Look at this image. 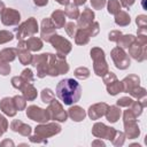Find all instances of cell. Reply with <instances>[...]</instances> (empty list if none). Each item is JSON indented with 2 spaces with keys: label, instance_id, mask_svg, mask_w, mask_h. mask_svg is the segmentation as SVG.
Listing matches in <instances>:
<instances>
[{
  "label": "cell",
  "instance_id": "b9f144b4",
  "mask_svg": "<svg viewBox=\"0 0 147 147\" xmlns=\"http://www.w3.org/2000/svg\"><path fill=\"white\" fill-rule=\"evenodd\" d=\"M21 77L24 79V82H25V83H33V82H34L33 72H32V70H31V69H29V68H26V69H24V70L22 71Z\"/></svg>",
  "mask_w": 147,
  "mask_h": 147
},
{
  "label": "cell",
  "instance_id": "6125c7cd",
  "mask_svg": "<svg viewBox=\"0 0 147 147\" xmlns=\"http://www.w3.org/2000/svg\"><path fill=\"white\" fill-rule=\"evenodd\" d=\"M1 136H2V133H1V132H0V137H1Z\"/></svg>",
  "mask_w": 147,
  "mask_h": 147
},
{
  "label": "cell",
  "instance_id": "7c38bea8",
  "mask_svg": "<svg viewBox=\"0 0 147 147\" xmlns=\"http://www.w3.org/2000/svg\"><path fill=\"white\" fill-rule=\"evenodd\" d=\"M0 15H1V23L6 26L18 25L21 22V14L16 9L5 8Z\"/></svg>",
  "mask_w": 147,
  "mask_h": 147
},
{
  "label": "cell",
  "instance_id": "30bf717a",
  "mask_svg": "<svg viewBox=\"0 0 147 147\" xmlns=\"http://www.w3.org/2000/svg\"><path fill=\"white\" fill-rule=\"evenodd\" d=\"M49 42L52 44V46L55 48L57 54H62V55H67L71 52L72 49V44L65 39L64 37L55 33L54 36H52V38L49 39Z\"/></svg>",
  "mask_w": 147,
  "mask_h": 147
},
{
  "label": "cell",
  "instance_id": "7a4b0ae2",
  "mask_svg": "<svg viewBox=\"0 0 147 147\" xmlns=\"http://www.w3.org/2000/svg\"><path fill=\"white\" fill-rule=\"evenodd\" d=\"M61 130V125L56 122L39 123V125L34 127V134L30 136L29 139L32 144H47V138L59 134Z\"/></svg>",
  "mask_w": 147,
  "mask_h": 147
},
{
  "label": "cell",
  "instance_id": "bcb514c9",
  "mask_svg": "<svg viewBox=\"0 0 147 147\" xmlns=\"http://www.w3.org/2000/svg\"><path fill=\"white\" fill-rule=\"evenodd\" d=\"M10 64L9 62H5V61H0V75L1 76H7L10 74Z\"/></svg>",
  "mask_w": 147,
  "mask_h": 147
},
{
  "label": "cell",
  "instance_id": "60d3db41",
  "mask_svg": "<svg viewBox=\"0 0 147 147\" xmlns=\"http://www.w3.org/2000/svg\"><path fill=\"white\" fill-rule=\"evenodd\" d=\"M130 109L132 110V113L134 114V116H136V117H139V116L142 114L144 106L140 103V101H139V100H137V101H133V102L131 103Z\"/></svg>",
  "mask_w": 147,
  "mask_h": 147
},
{
  "label": "cell",
  "instance_id": "91938a15",
  "mask_svg": "<svg viewBox=\"0 0 147 147\" xmlns=\"http://www.w3.org/2000/svg\"><path fill=\"white\" fill-rule=\"evenodd\" d=\"M86 2V0H74V3L76 6H83Z\"/></svg>",
  "mask_w": 147,
  "mask_h": 147
},
{
  "label": "cell",
  "instance_id": "f546056e",
  "mask_svg": "<svg viewBox=\"0 0 147 147\" xmlns=\"http://www.w3.org/2000/svg\"><path fill=\"white\" fill-rule=\"evenodd\" d=\"M134 40H136V37L133 34H122L119 37V39L116 41L117 42V47L126 49L134 42Z\"/></svg>",
  "mask_w": 147,
  "mask_h": 147
},
{
  "label": "cell",
  "instance_id": "d6986e66",
  "mask_svg": "<svg viewBox=\"0 0 147 147\" xmlns=\"http://www.w3.org/2000/svg\"><path fill=\"white\" fill-rule=\"evenodd\" d=\"M140 85V78L137 75H129L122 80V86H123V92L129 93L131 90Z\"/></svg>",
  "mask_w": 147,
  "mask_h": 147
},
{
  "label": "cell",
  "instance_id": "94428289",
  "mask_svg": "<svg viewBox=\"0 0 147 147\" xmlns=\"http://www.w3.org/2000/svg\"><path fill=\"white\" fill-rule=\"evenodd\" d=\"M5 8H6V7H5V3H3V2L0 0V14L2 13V10H3Z\"/></svg>",
  "mask_w": 147,
  "mask_h": 147
},
{
  "label": "cell",
  "instance_id": "8d00e7d4",
  "mask_svg": "<svg viewBox=\"0 0 147 147\" xmlns=\"http://www.w3.org/2000/svg\"><path fill=\"white\" fill-rule=\"evenodd\" d=\"M129 94H130L132 98H136L137 100H140L141 98L147 96L146 88H145V87H141L140 85H139V86H137V87H134L133 90H131V91L129 92Z\"/></svg>",
  "mask_w": 147,
  "mask_h": 147
},
{
  "label": "cell",
  "instance_id": "e575fe53",
  "mask_svg": "<svg viewBox=\"0 0 147 147\" xmlns=\"http://www.w3.org/2000/svg\"><path fill=\"white\" fill-rule=\"evenodd\" d=\"M13 102L15 105V108L17 111L24 110L26 108V100L24 99L23 95H15L13 96Z\"/></svg>",
  "mask_w": 147,
  "mask_h": 147
},
{
  "label": "cell",
  "instance_id": "f5cc1de1",
  "mask_svg": "<svg viewBox=\"0 0 147 147\" xmlns=\"http://www.w3.org/2000/svg\"><path fill=\"white\" fill-rule=\"evenodd\" d=\"M133 119H137V117L134 116L132 110L127 107V109L124 110V113H123V121H133Z\"/></svg>",
  "mask_w": 147,
  "mask_h": 147
},
{
  "label": "cell",
  "instance_id": "ac0fdd59",
  "mask_svg": "<svg viewBox=\"0 0 147 147\" xmlns=\"http://www.w3.org/2000/svg\"><path fill=\"white\" fill-rule=\"evenodd\" d=\"M0 110H1L5 115H7V116H9V117H14V116L16 115L17 110H16L15 105H14V102H13V98L6 96V98L1 99V100H0Z\"/></svg>",
  "mask_w": 147,
  "mask_h": 147
},
{
  "label": "cell",
  "instance_id": "52a82bcc",
  "mask_svg": "<svg viewBox=\"0 0 147 147\" xmlns=\"http://www.w3.org/2000/svg\"><path fill=\"white\" fill-rule=\"evenodd\" d=\"M110 56L113 59L115 67L119 70H125L131 64V60H130L129 54L121 47H117V46L114 47L110 52Z\"/></svg>",
  "mask_w": 147,
  "mask_h": 147
},
{
  "label": "cell",
  "instance_id": "4dcf8cb0",
  "mask_svg": "<svg viewBox=\"0 0 147 147\" xmlns=\"http://www.w3.org/2000/svg\"><path fill=\"white\" fill-rule=\"evenodd\" d=\"M16 49H17V48H16ZM17 56H18V60H20L21 64H23V65L31 64L32 54H31V52H30V51H28L26 48L17 49Z\"/></svg>",
  "mask_w": 147,
  "mask_h": 147
},
{
  "label": "cell",
  "instance_id": "277c9868",
  "mask_svg": "<svg viewBox=\"0 0 147 147\" xmlns=\"http://www.w3.org/2000/svg\"><path fill=\"white\" fill-rule=\"evenodd\" d=\"M91 59L93 61V71L98 77L105 76L109 71L108 63L106 61V55L105 51L100 47H93L90 51Z\"/></svg>",
  "mask_w": 147,
  "mask_h": 147
},
{
  "label": "cell",
  "instance_id": "5b68a950",
  "mask_svg": "<svg viewBox=\"0 0 147 147\" xmlns=\"http://www.w3.org/2000/svg\"><path fill=\"white\" fill-rule=\"evenodd\" d=\"M52 56H53L52 53H42V54H38V55H32L31 65L37 69L38 78H44V77L48 76Z\"/></svg>",
  "mask_w": 147,
  "mask_h": 147
},
{
  "label": "cell",
  "instance_id": "7402d4cb",
  "mask_svg": "<svg viewBox=\"0 0 147 147\" xmlns=\"http://www.w3.org/2000/svg\"><path fill=\"white\" fill-rule=\"evenodd\" d=\"M55 69L59 75H64L69 71V64L65 60V55L55 54Z\"/></svg>",
  "mask_w": 147,
  "mask_h": 147
},
{
  "label": "cell",
  "instance_id": "44dd1931",
  "mask_svg": "<svg viewBox=\"0 0 147 147\" xmlns=\"http://www.w3.org/2000/svg\"><path fill=\"white\" fill-rule=\"evenodd\" d=\"M20 91L22 92V95L24 96V99L26 101H33L37 99L38 92H37V88L33 86L32 83H25L24 86Z\"/></svg>",
  "mask_w": 147,
  "mask_h": 147
},
{
  "label": "cell",
  "instance_id": "1f68e13d",
  "mask_svg": "<svg viewBox=\"0 0 147 147\" xmlns=\"http://www.w3.org/2000/svg\"><path fill=\"white\" fill-rule=\"evenodd\" d=\"M63 11H64L65 16H68L71 20H77L79 17V14H80L79 9H78V6H76L75 3H68Z\"/></svg>",
  "mask_w": 147,
  "mask_h": 147
},
{
  "label": "cell",
  "instance_id": "5bb4252c",
  "mask_svg": "<svg viewBox=\"0 0 147 147\" xmlns=\"http://www.w3.org/2000/svg\"><path fill=\"white\" fill-rule=\"evenodd\" d=\"M108 108V105L106 102H98L94 103L92 106H90L88 110H87V115L92 121H96L99 118H101L102 116H105L106 110Z\"/></svg>",
  "mask_w": 147,
  "mask_h": 147
},
{
  "label": "cell",
  "instance_id": "6da1fadb",
  "mask_svg": "<svg viewBox=\"0 0 147 147\" xmlns=\"http://www.w3.org/2000/svg\"><path fill=\"white\" fill-rule=\"evenodd\" d=\"M57 98L67 106H71L79 101L82 96V86L74 78L61 79L56 85Z\"/></svg>",
  "mask_w": 147,
  "mask_h": 147
},
{
  "label": "cell",
  "instance_id": "74e56055",
  "mask_svg": "<svg viewBox=\"0 0 147 147\" xmlns=\"http://www.w3.org/2000/svg\"><path fill=\"white\" fill-rule=\"evenodd\" d=\"M40 96H41V101L44 103H47V105L55 98V95H54V93L51 88H44L40 93Z\"/></svg>",
  "mask_w": 147,
  "mask_h": 147
},
{
  "label": "cell",
  "instance_id": "603a6c76",
  "mask_svg": "<svg viewBox=\"0 0 147 147\" xmlns=\"http://www.w3.org/2000/svg\"><path fill=\"white\" fill-rule=\"evenodd\" d=\"M74 38H75L76 45L84 46V45L88 44V41L91 39V34H90V32H88V30L86 28H84V29H79L78 28V30H77V32H76Z\"/></svg>",
  "mask_w": 147,
  "mask_h": 147
},
{
  "label": "cell",
  "instance_id": "c3c4849f",
  "mask_svg": "<svg viewBox=\"0 0 147 147\" xmlns=\"http://www.w3.org/2000/svg\"><path fill=\"white\" fill-rule=\"evenodd\" d=\"M90 1H91L92 8L93 9H98V10L102 9L107 3V0H90Z\"/></svg>",
  "mask_w": 147,
  "mask_h": 147
},
{
  "label": "cell",
  "instance_id": "7dc6e473",
  "mask_svg": "<svg viewBox=\"0 0 147 147\" xmlns=\"http://www.w3.org/2000/svg\"><path fill=\"white\" fill-rule=\"evenodd\" d=\"M136 23H137L138 28H147V16L144 14L138 15L136 17Z\"/></svg>",
  "mask_w": 147,
  "mask_h": 147
},
{
  "label": "cell",
  "instance_id": "ba28073f",
  "mask_svg": "<svg viewBox=\"0 0 147 147\" xmlns=\"http://www.w3.org/2000/svg\"><path fill=\"white\" fill-rule=\"evenodd\" d=\"M48 114L51 119L55 121V122H65L68 118V113L64 110V108L62 107V105L60 103V101L55 100V98L48 103L47 107Z\"/></svg>",
  "mask_w": 147,
  "mask_h": 147
},
{
  "label": "cell",
  "instance_id": "484cf974",
  "mask_svg": "<svg viewBox=\"0 0 147 147\" xmlns=\"http://www.w3.org/2000/svg\"><path fill=\"white\" fill-rule=\"evenodd\" d=\"M25 44H26L28 51H30V52H39L44 47V42H42L41 38L33 37V36L28 38L25 40Z\"/></svg>",
  "mask_w": 147,
  "mask_h": 147
},
{
  "label": "cell",
  "instance_id": "2e32d148",
  "mask_svg": "<svg viewBox=\"0 0 147 147\" xmlns=\"http://www.w3.org/2000/svg\"><path fill=\"white\" fill-rule=\"evenodd\" d=\"M124 124V134L129 139H136L140 136V129L136 119L133 121H123Z\"/></svg>",
  "mask_w": 147,
  "mask_h": 147
},
{
  "label": "cell",
  "instance_id": "11a10c76",
  "mask_svg": "<svg viewBox=\"0 0 147 147\" xmlns=\"http://www.w3.org/2000/svg\"><path fill=\"white\" fill-rule=\"evenodd\" d=\"M14 147V141L13 140H10V139H5L3 141H1L0 142V147Z\"/></svg>",
  "mask_w": 147,
  "mask_h": 147
},
{
  "label": "cell",
  "instance_id": "3957f363",
  "mask_svg": "<svg viewBox=\"0 0 147 147\" xmlns=\"http://www.w3.org/2000/svg\"><path fill=\"white\" fill-rule=\"evenodd\" d=\"M129 56L138 62L147 59V33H138L134 42L129 47Z\"/></svg>",
  "mask_w": 147,
  "mask_h": 147
},
{
  "label": "cell",
  "instance_id": "836d02e7",
  "mask_svg": "<svg viewBox=\"0 0 147 147\" xmlns=\"http://www.w3.org/2000/svg\"><path fill=\"white\" fill-rule=\"evenodd\" d=\"M106 5H107L108 13L111 15H116L121 10V7H122L118 0H108V2Z\"/></svg>",
  "mask_w": 147,
  "mask_h": 147
},
{
  "label": "cell",
  "instance_id": "e0dca14e",
  "mask_svg": "<svg viewBox=\"0 0 147 147\" xmlns=\"http://www.w3.org/2000/svg\"><path fill=\"white\" fill-rule=\"evenodd\" d=\"M10 129H11V131L18 132L20 134H22L24 137H30L31 132H32V127L29 124H25L20 119H14L10 123Z\"/></svg>",
  "mask_w": 147,
  "mask_h": 147
},
{
  "label": "cell",
  "instance_id": "680465c9",
  "mask_svg": "<svg viewBox=\"0 0 147 147\" xmlns=\"http://www.w3.org/2000/svg\"><path fill=\"white\" fill-rule=\"evenodd\" d=\"M55 1L62 6H67L68 3H70V0H55Z\"/></svg>",
  "mask_w": 147,
  "mask_h": 147
},
{
  "label": "cell",
  "instance_id": "ffe728a7",
  "mask_svg": "<svg viewBox=\"0 0 147 147\" xmlns=\"http://www.w3.org/2000/svg\"><path fill=\"white\" fill-rule=\"evenodd\" d=\"M67 113H68V116L74 122H77V123L84 121L85 117H86V111L82 107H79V106H72V107H70Z\"/></svg>",
  "mask_w": 147,
  "mask_h": 147
},
{
  "label": "cell",
  "instance_id": "f35d334b",
  "mask_svg": "<svg viewBox=\"0 0 147 147\" xmlns=\"http://www.w3.org/2000/svg\"><path fill=\"white\" fill-rule=\"evenodd\" d=\"M63 28L65 29L67 34H68L69 37H71V38L75 37V34H76V32H77V30H78V26H77V24H76L75 22H68V23L64 24Z\"/></svg>",
  "mask_w": 147,
  "mask_h": 147
},
{
  "label": "cell",
  "instance_id": "7bdbcfd3",
  "mask_svg": "<svg viewBox=\"0 0 147 147\" xmlns=\"http://www.w3.org/2000/svg\"><path fill=\"white\" fill-rule=\"evenodd\" d=\"M10 83H11V86H13L14 88H16V90H21V88L24 86V84H25L24 79H23L21 76H14V77L11 78Z\"/></svg>",
  "mask_w": 147,
  "mask_h": 147
},
{
  "label": "cell",
  "instance_id": "681fc988",
  "mask_svg": "<svg viewBox=\"0 0 147 147\" xmlns=\"http://www.w3.org/2000/svg\"><path fill=\"white\" fill-rule=\"evenodd\" d=\"M8 126H9V124H8L7 118H6L3 115L0 114V132H1L2 134H3L5 132H7Z\"/></svg>",
  "mask_w": 147,
  "mask_h": 147
},
{
  "label": "cell",
  "instance_id": "816d5d0a",
  "mask_svg": "<svg viewBox=\"0 0 147 147\" xmlns=\"http://www.w3.org/2000/svg\"><path fill=\"white\" fill-rule=\"evenodd\" d=\"M116 78H117L116 75H115L114 72H111V71H108L105 76H102V80H103L105 84H109V83H111L113 80H115Z\"/></svg>",
  "mask_w": 147,
  "mask_h": 147
},
{
  "label": "cell",
  "instance_id": "f1b7e54d",
  "mask_svg": "<svg viewBox=\"0 0 147 147\" xmlns=\"http://www.w3.org/2000/svg\"><path fill=\"white\" fill-rule=\"evenodd\" d=\"M106 88L109 95H117L118 93L123 92V86H122V82H119L117 78L115 80H113L109 84H106Z\"/></svg>",
  "mask_w": 147,
  "mask_h": 147
},
{
  "label": "cell",
  "instance_id": "8992f818",
  "mask_svg": "<svg viewBox=\"0 0 147 147\" xmlns=\"http://www.w3.org/2000/svg\"><path fill=\"white\" fill-rule=\"evenodd\" d=\"M38 31H39V26H38L37 20L34 17H29L26 21L18 24L17 28L15 29L16 39L17 40H24L26 38H30L32 36L37 34Z\"/></svg>",
  "mask_w": 147,
  "mask_h": 147
},
{
  "label": "cell",
  "instance_id": "d590c367",
  "mask_svg": "<svg viewBox=\"0 0 147 147\" xmlns=\"http://www.w3.org/2000/svg\"><path fill=\"white\" fill-rule=\"evenodd\" d=\"M125 138H126V137H125L124 132H122V131H117V130H116L115 136H114V138L111 139V144H113L115 147H121V146L124 145Z\"/></svg>",
  "mask_w": 147,
  "mask_h": 147
},
{
  "label": "cell",
  "instance_id": "83f0119b",
  "mask_svg": "<svg viewBox=\"0 0 147 147\" xmlns=\"http://www.w3.org/2000/svg\"><path fill=\"white\" fill-rule=\"evenodd\" d=\"M115 23L118 26H126L131 23V18L127 11L125 10H119L116 15H115Z\"/></svg>",
  "mask_w": 147,
  "mask_h": 147
},
{
  "label": "cell",
  "instance_id": "9c48e42d",
  "mask_svg": "<svg viewBox=\"0 0 147 147\" xmlns=\"http://www.w3.org/2000/svg\"><path fill=\"white\" fill-rule=\"evenodd\" d=\"M25 113H26V117L29 119L38 122V123H46L51 119L47 109H42L34 105H31L28 108H25Z\"/></svg>",
  "mask_w": 147,
  "mask_h": 147
},
{
  "label": "cell",
  "instance_id": "9f6ffc18",
  "mask_svg": "<svg viewBox=\"0 0 147 147\" xmlns=\"http://www.w3.org/2000/svg\"><path fill=\"white\" fill-rule=\"evenodd\" d=\"M33 3L37 7H45L48 3V0H33Z\"/></svg>",
  "mask_w": 147,
  "mask_h": 147
},
{
  "label": "cell",
  "instance_id": "db71d44e",
  "mask_svg": "<svg viewBox=\"0 0 147 147\" xmlns=\"http://www.w3.org/2000/svg\"><path fill=\"white\" fill-rule=\"evenodd\" d=\"M118 1H119V3H121L122 7H124V8H130V7L134 3L136 0H118Z\"/></svg>",
  "mask_w": 147,
  "mask_h": 147
},
{
  "label": "cell",
  "instance_id": "ee69618b",
  "mask_svg": "<svg viewBox=\"0 0 147 147\" xmlns=\"http://www.w3.org/2000/svg\"><path fill=\"white\" fill-rule=\"evenodd\" d=\"M132 102H133V99H132V98H130V96H122V98H119V99L116 101V106L127 108V107L131 106Z\"/></svg>",
  "mask_w": 147,
  "mask_h": 147
},
{
  "label": "cell",
  "instance_id": "d4e9b609",
  "mask_svg": "<svg viewBox=\"0 0 147 147\" xmlns=\"http://www.w3.org/2000/svg\"><path fill=\"white\" fill-rule=\"evenodd\" d=\"M51 20H52V22H53V24L55 25L56 29H61L65 24V14H64L63 10L56 9V10H54L52 13Z\"/></svg>",
  "mask_w": 147,
  "mask_h": 147
},
{
  "label": "cell",
  "instance_id": "9a60e30c",
  "mask_svg": "<svg viewBox=\"0 0 147 147\" xmlns=\"http://www.w3.org/2000/svg\"><path fill=\"white\" fill-rule=\"evenodd\" d=\"M94 17H95V14L94 11L86 7L82 14H79V17L77 18V26L79 29H84V28H87L92 22H94Z\"/></svg>",
  "mask_w": 147,
  "mask_h": 147
},
{
  "label": "cell",
  "instance_id": "f907efd6",
  "mask_svg": "<svg viewBox=\"0 0 147 147\" xmlns=\"http://www.w3.org/2000/svg\"><path fill=\"white\" fill-rule=\"evenodd\" d=\"M121 36H122V32H121L119 30H113V31L109 32V34H108V39H109V41H114V42H116V41L119 39Z\"/></svg>",
  "mask_w": 147,
  "mask_h": 147
},
{
  "label": "cell",
  "instance_id": "f6af8a7d",
  "mask_svg": "<svg viewBox=\"0 0 147 147\" xmlns=\"http://www.w3.org/2000/svg\"><path fill=\"white\" fill-rule=\"evenodd\" d=\"M87 30H88V32H90V34H91V37H95L99 32H100V25H99V23L98 22H92L87 28H86Z\"/></svg>",
  "mask_w": 147,
  "mask_h": 147
},
{
  "label": "cell",
  "instance_id": "8fae6325",
  "mask_svg": "<svg viewBox=\"0 0 147 147\" xmlns=\"http://www.w3.org/2000/svg\"><path fill=\"white\" fill-rule=\"evenodd\" d=\"M115 132H116V130L114 127L107 126L106 124H103L101 122H96L92 126V134L99 139H107V140L111 141V139L115 136Z\"/></svg>",
  "mask_w": 147,
  "mask_h": 147
},
{
  "label": "cell",
  "instance_id": "d6a6232c",
  "mask_svg": "<svg viewBox=\"0 0 147 147\" xmlns=\"http://www.w3.org/2000/svg\"><path fill=\"white\" fill-rule=\"evenodd\" d=\"M74 75H75V77H76L77 79L84 80V79H87V78L90 77L91 71H90V69L86 68V67H79V68L75 69Z\"/></svg>",
  "mask_w": 147,
  "mask_h": 147
},
{
  "label": "cell",
  "instance_id": "ab89813d",
  "mask_svg": "<svg viewBox=\"0 0 147 147\" xmlns=\"http://www.w3.org/2000/svg\"><path fill=\"white\" fill-rule=\"evenodd\" d=\"M14 39V34L7 30H0V45L7 44Z\"/></svg>",
  "mask_w": 147,
  "mask_h": 147
},
{
  "label": "cell",
  "instance_id": "4fadbf2b",
  "mask_svg": "<svg viewBox=\"0 0 147 147\" xmlns=\"http://www.w3.org/2000/svg\"><path fill=\"white\" fill-rule=\"evenodd\" d=\"M55 33H56V28L53 24L51 17L42 18L41 25H40V37H41V40H44L46 42H49V39Z\"/></svg>",
  "mask_w": 147,
  "mask_h": 147
},
{
  "label": "cell",
  "instance_id": "6f0895ef",
  "mask_svg": "<svg viewBox=\"0 0 147 147\" xmlns=\"http://www.w3.org/2000/svg\"><path fill=\"white\" fill-rule=\"evenodd\" d=\"M92 146H101V147H105V142L101 140V139H96L94 141H92Z\"/></svg>",
  "mask_w": 147,
  "mask_h": 147
},
{
  "label": "cell",
  "instance_id": "4316f807",
  "mask_svg": "<svg viewBox=\"0 0 147 147\" xmlns=\"http://www.w3.org/2000/svg\"><path fill=\"white\" fill-rule=\"evenodd\" d=\"M17 56V49L16 47H9V48H3L0 51V61L5 62H11L16 59Z\"/></svg>",
  "mask_w": 147,
  "mask_h": 147
},
{
  "label": "cell",
  "instance_id": "cb8c5ba5",
  "mask_svg": "<svg viewBox=\"0 0 147 147\" xmlns=\"http://www.w3.org/2000/svg\"><path fill=\"white\" fill-rule=\"evenodd\" d=\"M121 115H122V110L119 109L118 106H108L106 114H105V116L109 123H116L119 119Z\"/></svg>",
  "mask_w": 147,
  "mask_h": 147
}]
</instances>
